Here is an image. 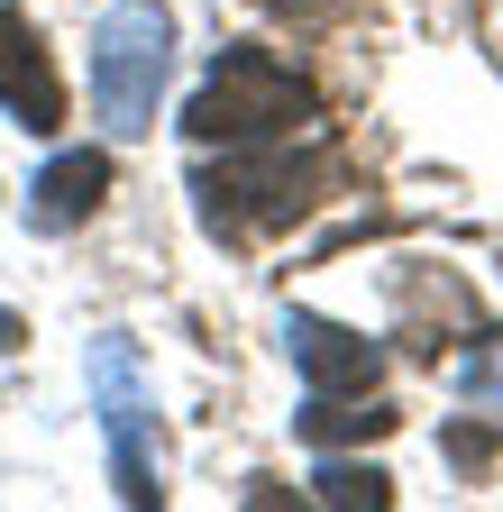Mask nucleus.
I'll list each match as a JSON object with an SVG mask.
<instances>
[{"label":"nucleus","mask_w":503,"mask_h":512,"mask_svg":"<svg viewBox=\"0 0 503 512\" xmlns=\"http://www.w3.org/2000/svg\"><path fill=\"white\" fill-rule=\"evenodd\" d=\"M101 192H110V156L101 147H74V156H55L46 174H37V192H28V229H74V220H92L101 211Z\"/></svg>","instance_id":"nucleus-7"},{"label":"nucleus","mask_w":503,"mask_h":512,"mask_svg":"<svg viewBox=\"0 0 503 512\" xmlns=\"http://www.w3.org/2000/svg\"><path fill=\"white\" fill-rule=\"evenodd\" d=\"M311 485H321L330 512H385L394 503V476H375V467H321Z\"/></svg>","instance_id":"nucleus-9"},{"label":"nucleus","mask_w":503,"mask_h":512,"mask_svg":"<svg viewBox=\"0 0 503 512\" xmlns=\"http://www.w3.org/2000/svg\"><path fill=\"white\" fill-rule=\"evenodd\" d=\"M165 74H174V19L156 0H119L92 28V101H101V128L110 138H138L165 101Z\"/></svg>","instance_id":"nucleus-2"},{"label":"nucleus","mask_w":503,"mask_h":512,"mask_svg":"<svg viewBox=\"0 0 503 512\" xmlns=\"http://www.w3.org/2000/svg\"><path fill=\"white\" fill-rule=\"evenodd\" d=\"M284 357L302 366L311 394H375V375H385V348L321 320V311H284Z\"/></svg>","instance_id":"nucleus-5"},{"label":"nucleus","mask_w":503,"mask_h":512,"mask_svg":"<svg viewBox=\"0 0 503 512\" xmlns=\"http://www.w3.org/2000/svg\"><path fill=\"white\" fill-rule=\"evenodd\" d=\"M302 119H321V92L275 46H229L211 64V83L193 92V110H183V128L202 147H266V138H293Z\"/></svg>","instance_id":"nucleus-1"},{"label":"nucleus","mask_w":503,"mask_h":512,"mask_svg":"<svg viewBox=\"0 0 503 512\" xmlns=\"http://www.w3.org/2000/svg\"><path fill=\"white\" fill-rule=\"evenodd\" d=\"M485 448H494V430H458V439H449V458H458V467H485Z\"/></svg>","instance_id":"nucleus-11"},{"label":"nucleus","mask_w":503,"mask_h":512,"mask_svg":"<svg viewBox=\"0 0 503 512\" xmlns=\"http://www.w3.org/2000/svg\"><path fill=\"white\" fill-rule=\"evenodd\" d=\"M321 174H330V156H284V147H266V156H238V165L202 174L193 192H202V220L211 229H284V220L311 211V183H321Z\"/></svg>","instance_id":"nucleus-4"},{"label":"nucleus","mask_w":503,"mask_h":512,"mask_svg":"<svg viewBox=\"0 0 503 512\" xmlns=\"http://www.w3.org/2000/svg\"><path fill=\"white\" fill-rule=\"evenodd\" d=\"M28 330H19V311H0V348H19Z\"/></svg>","instance_id":"nucleus-12"},{"label":"nucleus","mask_w":503,"mask_h":512,"mask_svg":"<svg viewBox=\"0 0 503 512\" xmlns=\"http://www.w3.org/2000/svg\"><path fill=\"white\" fill-rule=\"evenodd\" d=\"M394 430V412L385 403H348V394H311V412H302V439H385Z\"/></svg>","instance_id":"nucleus-8"},{"label":"nucleus","mask_w":503,"mask_h":512,"mask_svg":"<svg viewBox=\"0 0 503 512\" xmlns=\"http://www.w3.org/2000/svg\"><path fill=\"white\" fill-rule=\"evenodd\" d=\"M467 403H503V330L467 357Z\"/></svg>","instance_id":"nucleus-10"},{"label":"nucleus","mask_w":503,"mask_h":512,"mask_svg":"<svg viewBox=\"0 0 503 512\" xmlns=\"http://www.w3.org/2000/svg\"><path fill=\"white\" fill-rule=\"evenodd\" d=\"M92 403H101L119 503H165V485H156V403H147V375H138V357H129L119 330L92 339Z\"/></svg>","instance_id":"nucleus-3"},{"label":"nucleus","mask_w":503,"mask_h":512,"mask_svg":"<svg viewBox=\"0 0 503 512\" xmlns=\"http://www.w3.org/2000/svg\"><path fill=\"white\" fill-rule=\"evenodd\" d=\"M0 110H10L19 128H65V83H55V55L46 37L28 28V10H10L0 0Z\"/></svg>","instance_id":"nucleus-6"}]
</instances>
